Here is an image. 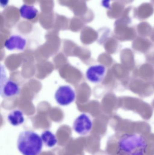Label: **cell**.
<instances>
[{
  "mask_svg": "<svg viewBox=\"0 0 154 155\" xmlns=\"http://www.w3.org/2000/svg\"><path fill=\"white\" fill-rule=\"evenodd\" d=\"M41 137L42 143L49 147H53L58 143L56 136L49 130H46L42 132Z\"/></svg>",
  "mask_w": 154,
  "mask_h": 155,
  "instance_id": "cell-10",
  "label": "cell"
},
{
  "mask_svg": "<svg viewBox=\"0 0 154 155\" xmlns=\"http://www.w3.org/2000/svg\"><path fill=\"white\" fill-rule=\"evenodd\" d=\"M92 127L93 122L91 117L85 113L79 115L73 122V130L80 135H86L90 133Z\"/></svg>",
  "mask_w": 154,
  "mask_h": 155,
  "instance_id": "cell-5",
  "label": "cell"
},
{
  "mask_svg": "<svg viewBox=\"0 0 154 155\" xmlns=\"http://www.w3.org/2000/svg\"><path fill=\"white\" fill-rule=\"evenodd\" d=\"M105 66L96 64L90 66L86 72V78L88 81L93 84H99L103 81L106 74Z\"/></svg>",
  "mask_w": 154,
  "mask_h": 155,
  "instance_id": "cell-6",
  "label": "cell"
},
{
  "mask_svg": "<svg viewBox=\"0 0 154 155\" xmlns=\"http://www.w3.org/2000/svg\"><path fill=\"white\" fill-rule=\"evenodd\" d=\"M9 0H0V5L2 7H5L8 5Z\"/></svg>",
  "mask_w": 154,
  "mask_h": 155,
  "instance_id": "cell-11",
  "label": "cell"
},
{
  "mask_svg": "<svg viewBox=\"0 0 154 155\" xmlns=\"http://www.w3.org/2000/svg\"><path fill=\"white\" fill-rule=\"evenodd\" d=\"M27 45V40L24 37L17 35H11L6 39L4 47L10 51H23Z\"/></svg>",
  "mask_w": 154,
  "mask_h": 155,
  "instance_id": "cell-7",
  "label": "cell"
},
{
  "mask_svg": "<svg viewBox=\"0 0 154 155\" xmlns=\"http://www.w3.org/2000/svg\"><path fill=\"white\" fill-rule=\"evenodd\" d=\"M148 144L145 137L138 134L123 135L118 143V155H146Z\"/></svg>",
  "mask_w": 154,
  "mask_h": 155,
  "instance_id": "cell-1",
  "label": "cell"
},
{
  "mask_svg": "<svg viewBox=\"0 0 154 155\" xmlns=\"http://www.w3.org/2000/svg\"><path fill=\"white\" fill-rule=\"evenodd\" d=\"M20 16L24 19L32 20L37 16L38 11L34 6L24 5L20 9Z\"/></svg>",
  "mask_w": 154,
  "mask_h": 155,
  "instance_id": "cell-9",
  "label": "cell"
},
{
  "mask_svg": "<svg viewBox=\"0 0 154 155\" xmlns=\"http://www.w3.org/2000/svg\"><path fill=\"white\" fill-rule=\"evenodd\" d=\"M7 120L13 126H19L24 123V115L22 111L20 109H14L8 114Z\"/></svg>",
  "mask_w": 154,
  "mask_h": 155,
  "instance_id": "cell-8",
  "label": "cell"
},
{
  "mask_svg": "<svg viewBox=\"0 0 154 155\" xmlns=\"http://www.w3.org/2000/svg\"><path fill=\"white\" fill-rule=\"evenodd\" d=\"M56 103L61 106H67L76 100L75 90L69 85H63L59 87L54 94Z\"/></svg>",
  "mask_w": 154,
  "mask_h": 155,
  "instance_id": "cell-4",
  "label": "cell"
},
{
  "mask_svg": "<svg viewBox=\"0 0 154 155\" xmlns=\"http://www.w3.org/2000/svg\"><path fill=\"white\" fill-rule=\"evenodd\" d=\"M41 137L32 131H24L17 139V148L23 155H39L42 147Z\"/></svg>",
  "mask_w": 154,
  "mask_h": 155,
  "instance_id": "cell-2",
  "label": "cell"
},
{
  "mask_svg": "<svg viewBox=\"0 0 154 155\" xmlns=\"http://www.w3.org/2000/svg\"><path fill=\"white\" fill-rule=\"evenodd\" d=\"M0 95L3 98H11L16 96L20 91L18 83L6 77L4 67L1 65Z\"/></svg>",
  "mask_w": 154,
  "mask_h": 155,
  "instance_id": "cell-3",
  "label": "cell"
}]
</instances>
